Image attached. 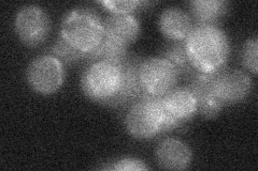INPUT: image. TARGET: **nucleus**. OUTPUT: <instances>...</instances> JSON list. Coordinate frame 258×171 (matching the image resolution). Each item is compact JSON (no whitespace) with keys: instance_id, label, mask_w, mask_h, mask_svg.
I'll return each mask as SVG.
<instances>
[{"instance_id":"obj_21","label":"nucleus","mask_w":258,"mask_h":171,"mask_svg":"<svg viewBox=\"0 0 258 171\" xmlns=\"http://www.w3.org/2000/svg\"><path fill=\"white\" fill-rule=\"evenodd\" d=\"M104 169L115 171H143L149 170L150 167L141 159L126 157L115 160L110 167H106Z\"/></svg>"},{"instance_id":"obj_6","label":"nucleus","mask_w":258,"mask_h":171,"mask_svg":"<svg viewBox=\"0 0 258 171\" xmlns=\"http://www.w3.org/2000/svg\"><path fill=\"white\" fill-rule=\"evenodd\" d=\"M26 78L28 85L35 92L51 95L57 92L63 84V64L50 54L39 56L29 63Z\"/></svg>"},{"instance_id":"obj_5","label":"nucleus","mask_w":258,"mask_h":171,"mask_svg":"<svg viewBox=\"0 0 258 171\" xmlns=\"http://www.w3.org/2000/svg\"><path fill=\"white\" fill-rule=\"evenodd\" d=\"M179 77L172 64L161 57L143 59L139 69L143 92L150 96L165 95L176 87Z\"/></svg>"},{"instance_id":"obj_8","label":"nucleus","mask_w":258,"mask_h":171,"mask_svg":"<svg viewBox=\"0 0 258 171\" xmlns=\"http://www.w3.org/2000/svg\"><path fill=\"white\" fill-rule=\"evenodd\" d=\"M160 103L165 132L182 126L197 113L196 99L187 86L174 87L172 90L160 96Z\"/></svg>"},{"instance_id":"obj_10","label":"nucleus","mask_w":258,"mask_h":171,"mask_svg":"<svg viewBox=\"0 0 258 171\" xmlns=\"http://www.w3.org/2000/svg\"><path fill=\"white\" fill-rule=\"evenodd\" d=\"M215 74L214 73L196 72L188 78L187 88L196 99L197 112L206 119L215 118L223 109V104L215 92Z\"/></svg>"},{"instance_id":"obj_18","label":"nucleus","mask_w":258,"mask_h":171,"mask_svg":"<svg viewBox=\"0 0 258 171\" xmlns=\"http://www.w3.org/2000/svg\"><path fill=\"white\" fill-rule=\"evenodd\" d=\"M52 56L56 57L59 59L62 64H74L81 59H85V54L78 51L72 45H70L66 40H63L60 36L56 40L54 45L51 47V54Z\"/></svg>"},{"instance_id":"obj_17","label":"nucleus","mask_w":258,"mask_h":171,"mask_svg":"<svg viewBox=\"0 0 258 171\" xmlns=\"http://www.w3.org/2000/svg\"><path fill=\"white\" fill-rule=\"evenodd\" d=\"M127 46L108 37H104L95 50L85 55V59L94 61L122 62L128 57Z\"/></svg>"},{"instance_id":"obj_7","label":"nucleus","mask_w":258,"mask_h":171,"mask_svg":"<svg viewBox=\"0 0 258 171\" xmlns=\"http://www.w3.org/2000/svg\"><path fill=\"white\" fill-rule=\"evenodd\" d=\"M14 29L24 44L36 47L42 44L48 36L51 29L50 19L41 7L24 6L15 15Z\"/></svg>"},{"instance_id":"obj_9","label":"nucleus","mask_w":258,"mask_h":171,"mask_svg":"<svg viewBox=\"0 0 258 171\" xmlns=\"http://www.w3.org/2000/svg\"><path fill=\"white\" fill-rule=\"evenodd\" d=\"M215 92L223 106L244 101L253 90V79L241 70L222 69L215 74Z\"/></svg>"},{"instance_id":"obj_16","label":"nucleus","mask_w":258,"mask_h":171,"mask_svg":"<svg viewBox=\"0 0 258 171\" xmlns=\"http://www.w3.org/2000/svg\"><path fill=\"white\" fill-rule=\"evenodd\" d=\"M159 57L170 62L176 70L179 76L186 77L188 79L197 72L188 59L184 41L173 42L165 47L164 51L160 52Z\"/></svg>"},{"instance_id":"obj_1","label":"nucleus","mask_w":258,"mask_h":171,"mask_svg":"<svg viewBox=\"0 0 258 171\" xmlns=\"http://www.w3.org/2000/svg\"><path fill=\"white\" fill-rule=\"evenodd\" d=\"M188 59L196 71L214 73L226 68L230 45L227 35L215 25H195L184 41Z\"/></svg>"},{"instance_id":"obj_15","label":"nucleus","mask_w":258,"mask_h":171,"mask_svg":"<svg viewBox=\"0 0 258 171\" xmlns=\"http://www.w3.org/2000/svg\"><path fill=\"white\" fill-rule=\"evenodd\" d=\"M194 25H217L229 10L224 0H195L189 4Z\"/></svg>"},{"instance_id":"obj_11","label":"nucleus","mask_w":258,"mask_h":171,"mask_svg":"<svg viewBox=\"0 0 258 171\" xmlns=\"http://www.w3.org/2000/svg\"><path fill=\"white\" fill-rule=\"evenodd\" d=\"M143 59L140 57L128 56L122 61L123 83L118 94L107 106L110 107H122L134 104L145 95L140 84L139 69Z\"/></svg>"},{"instance_id":"obj_20","label":"nucleus","mask_w":258,"mask_h":171,"mask_svg":"<svg viewBox=\"0 0 258 171\" xmlns=\"http://www.w3.org/2000/svg\"><path fill=\"white\" fill-rule=\"evenodd\" d=\"M257 55H258V39L256 36H254L246 41L243 46V52H242V61H243L244 67L249 72L253 73L254 75L257 74V70H258Z\"/></svg>"},{"instance_id":"obj_12","label":"nucleus","mask_w":258,"mask_h":171,"mask_svg":"<svg viewBox=\"0 0 258 171\" xmlns=\"http://www.w3.org/2000/svg\"><path fill=\"white\" fill-rule=\"evenodd\" d=\"M155 157L160 168L167 170H185L190 166L192 152L189 145L184 141L176 138H166L158 143Z\"/></svg>"},{"instance_id":"obj_3","label":"nucleus","mask_w":258,"mask_h":171,"mask_svg":"<svg viewBox=\"0 0 258 171\" xmlns=\"http://www.w3.org/2000/svg\"><path fill=\"white\" fill-rule=\"evenodd\" d=\"M122 83V62L94 61L83 73L81 88L88 99L108 105L118 94Z\"/></svg>"},{"instance_id":"obj_14","label":"nucleus","mask_w":258,"mask_h":171,"mask_svg":"<svg viewBox=\"0 0 258 171\" xmlns=\"http://www.w3.org/2000/svg\"><path fill=\"white\" fill-rule=\"evenodd\" d=\"M158 26L161 34L167 39L173 42H180L185 41L195 25L186 11L177 7H170L161 12Z\"/></svg>"},{"instance_id":"obj_2","label":"nucleus","mask_w":258,"mask_h":171,"mask_svg":"<svg viewBox=\"0 0 258 171\" xmlns=\"http://www.w3.org/2000/svg\"><path fill=\"white\" fill-rule=\"evenodd\" d=\"M59 36L86 55L104 38L103 20L91 8H78L64 15Z\"/></svg>"},{"instance_id":"obj_13","label":"nucleus","mask_w":258,"mask_h":171,"mask_svg":"<svg viewBox=\"0 0 258 171\" xmlns=\"http://www.w3.org/2000/svg\"><path fill=\"white\" fill-rule=\"evenodd\" d=\"M104 37L129 46L139 38L141 26L138 19L133 14L111 13L103 20Z\"/></svg>"},{"instance_id":"obj_19","label":"nucleus","mask_w":258,"mask_h":171,"mask_svg":"<svg viewBox=\"0 0 258 171\" xmlns=\"http://www.w3.org/2000/svg\"><path fill=\"white\" fill-rule=\"evenodd\" d=\"M101 6L107 8L112 13L133 14L140 8L150 5L148 2H140V0H107V2H99Z\"/></svg>"},{"instance_id":"obj_4","label":"nucleus","mask_w":258,"mask_h":171,"mask_svg":"<svg viewBox=\"0 0 258 171\" xmlns=\"http://www.w3.org/2000/svg\"><path fill=\"white\" fill-rule=\"evenodd\" d=\"M125 126L128 133L137 139H151L164 133L160 96L144 95L132 104L125 118Z\"/></svg>"}]
</instances>
